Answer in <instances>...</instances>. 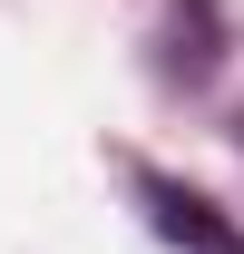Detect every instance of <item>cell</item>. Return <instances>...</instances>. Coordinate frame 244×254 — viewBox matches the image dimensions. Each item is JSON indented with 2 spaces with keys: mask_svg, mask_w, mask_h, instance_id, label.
<instances>
[{
  "mask_svg": "<svg viewBox=\"0 0 244 254\" xmlns=\"http://www.w3.org/2000/svg\"><path fill=\"white\" fill-rule=\"evenodd\" d=\"M147 225H156L176 254H244V225H225V215H215V195L166 186V176H147Z\"/></svg>",
  "mask_w": 244,
  "mask_h": 254,
  "instance_id": "6da1fadb",
  "label": "cell"
}]
</instances>
